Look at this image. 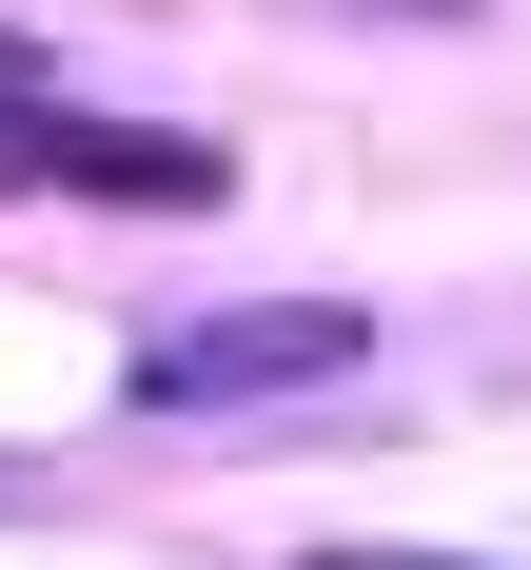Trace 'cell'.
I'll use <instances>...</instances> for the list:
<instances>
[{
  "label": "cell",
  "mask_w": 531,
  "mask_h": 570,
  "mask_svg": "<svg viewBox=\"0 0 531 570\" xmlns=\"http://www.w3.org/2000/svg\"><path fill=\"white\" fill-rule=\"evenodd\" d=\"M354 354H374L354 295H256V315L158 335V354H138V394H158V413H236V394H295V374H354Z\"/></svg>",
  "instance_id": "6da1fadb"
},
{
  "label": "cell",
  "mask_w": 531,
  "mask_h": 570,
  "mask_svg": "<svg viewBox=\"0 0 531 570\" xmlns=\"http://www.w3.org/2000/svg\"><path fill=\"white\" fill-rule=\"evenodd\" d=\"M0 158H20V177H79V197H217L197 138H99V118H59V99H0Z\"/></svg>",
  "instance_id": "7a4b0ae2"
},
{
  "label": "cell",
  "mask_w": 531,
  "mask_h": 570,
  "mask_svg": "<svg viewBox=\"0 0 531 570\" xmlns=\"http://www.w3.org/2000/svg\"><path fill=\"white\" fill-rule=\"evenodd\" d=\"M335 570H413V551H335Z\"/></svg>",
  "instance_id": "3957f363"
}]
</instances>
